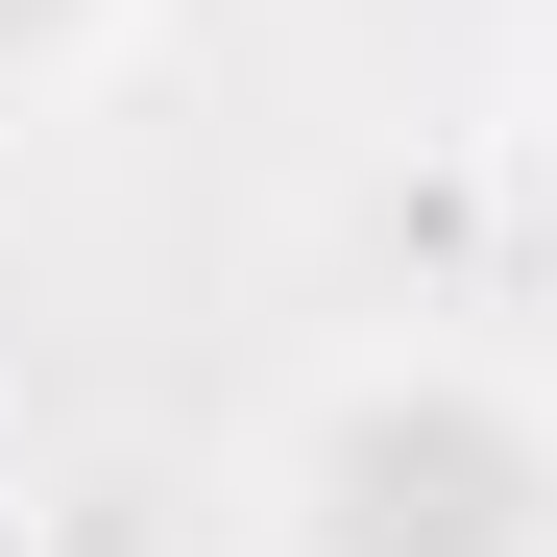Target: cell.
<instances>
[{"instance_id":"1","label":"cell","mask_w":557,"mask_h":557,"mask_svg":"<svg viewBox=\"0 0 557 557\" xmlns=\"http://www.w3.org/2000/svg\"><path fill=\"white\" fill-rule=\"evenodd\" d=\"M267 557H557V388L485 339H339L267 436Z\"/></svg>"},{"instance_id":"2","label":"cell","mask_w":557,"mask_h":557,"mask_svg":"<svg viewBox=\"0 0 557 557\" xmlns=\"http://www.w3.org/2000/svg\"><path fill=\"white\" fill-rule=\"evenodd\" d=\"M170 25V0H0V146L73 122V98H122V49Z\"/></svg>"},{"instance_id":"3","label":"cell","mask_w":557,"mask_h":557,"mask_svg":"<svg viewBox=\"0 0 557 557\" xmlns=\"http://www.w3.org/2000/svg\"><path fill=\"white\" fill-rule=\"evenodd\" d=\"M0 557H73V533H49V485H0Z\"/></svg>"}]
</instances>
